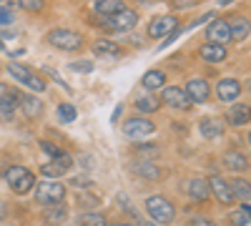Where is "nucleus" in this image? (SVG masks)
Wrapping results in <instances>:
<instances>
[{
  "mask_svg": "<svg viewBox=\"0 0 251 226\" xmlns=\"http://www.w3.org/2000/svg\"><path fill=\"white\" fill-rule=\"evenodd\" d=\"M43 73H46V75H50V78L55 80V83H58V86H60L63 91H68V93L73 91V88H71V86H68V83H66V80H63V78H60V75H58V73H55L53 68H48V66H46V68H43Z\"/></svg>",
  "mask_w": 251,
  "mask_h": 226,
  "instance_id": "obj_36",
  "label": "nucleus"
},
{
  "mask_svg": "<svg viewBox=\"0 0 251 226\" xmlns=\"http://www.w3.org/2000/svg\"><path fill=\"white\" fill-rule=\"evenodd\" d=\"M123 108H126L123 103H118V106H116V111H113V116H111V123H118V118L123 116Z\"/></svg>",
  "mask_w": 251,
  "mask_h": 226,
  "instance_id": "obj_41",
  "label": "nucleus"
},
{
  "mask_svg": "<svg viewBox=\"0 0 251 226\" xmlns=\"http://www.w3.org/2000/svg\"><path fill=\"white\" fill-rule=\"evenodd\" d=\"M133 3H138V5H141V3H149V0H133Z\"/></svg>",
  "mask_w": 251,
  "mask_h": 226,
  "instance_id": "obj_45",
  "label": "nucleus"
},
{
  "mask_svg": "<svg viewBox=\"0 0 251 226\" xmlns=\"http://www.w3.org/2000/svg\"><path fill=\"white\" fill-rule=\"evenodd\" d=\"M208 191H211L224 203V206L234 203V191H231V186H228V181L221 178V176H211V178H208Z\"/></svg>",
  "mask_w": 251,
  "mask_h": 226,
  "instance_id": "obj_17",
  "label": "nucleus"
},
{
  "mask_svg": "<svg viewBox=\"0 0 251 226\" xmlns=\"http://www.w3.org/2000/svg\"><path fill=\"white\" fill-rule=\"evenodd\" d=\"M221 161H224V166H226L228 171H234V174H244V171H249V156L241 153L239 149H228V151H224Z\"/></svg>",
  "mask_w": 251,
  "mask_h": 226,
  "instance_id": "obj_16",
  "label": "nucleus"
},
{
  "mask_svg": "<svg viewBox=\"0 0 251 226\" xmlns=\"http://www.w3.org/2000/svg\"><path fill=\"white\" fill-rule=\"evenodd\" d=\"M199 58L206 60V63H224V60L228 58V48L226 46H219V43H206L199 48Z\"/></svg>",
  "mask_w": 251,
  "mask_h": 226,
  "instance_id": "obj_18",
  "label": "nucleus"
},
{
  "mask_svg": "<svg viewBox=\"0 0 251 226\" xmlns=\"http://www.w3.org/2000/svg\"><path fill=\"white\" fill-rule=\"evenodd\" d=\"M0 5H5L10 10H20V0H0Z\"/></svg>",
  "mask_w": 251,
  "mask_h": 226,
  "instance_id": "obj_40",
  "label": "nucleus"
},
{
  "mask_svg": "<svg viewBox=\"0 0 251 226\" xmlns=\"http://www.w3.org/2000/svg\"><path fill=\"white\" fill-rule=\"evenodd\" d=\"M123 136H128L133 141H143L146 136H153L156 133V123L149 118V116H131V118H126L123 121V126H121Z\"/></svg>",
  "mask_w": 251,
  "mask_h": 226,
  "instance_id": "obj_5",
  "label": "nucleus"
},
{
  "mask_svg": "<svg viewBox=\"0 0 251 226\" xmlns=\"http://www.w3.org/2000/svg\"><path fill=\"white\" fill-rule=\"evenodd\" d=\"M35 189V201L40 203V206H58V203L66 199V186H63L60 181H43L40 186H33Z\"/></svg>",
  "mask_w": 251,
  "mask_h": 226,
  "instance_id": "obj_6",
  "label": "nucleus"
},
{
  "mask_svg": "<svg viewBox=\"0 0 251 226\" xmlns=\"http://www.w3.org/2000/svg\"><path fill=\"white\" fill-rule=\"evenodd\" d=\"M108 226H131V224H108Z\"/></svg>",
  "mask_w": 251,
  "mask_h": 226,
  "instance_id": "obj_44",
  "label": "nucleus"
},
{
  "mask_svg": "<svg viewBox=\"0 0 251 226\" xmlns=\"http://www.w3.org/2000/svg\"><path fill=\"white\" fill-rule=\"evenodd\" d=\"M40 149H43L48 156H58V153L63 151L60 146H55V143H50V141H40Z\"/></svg>",
  "mask_w": 251,
  "mask_h": 226,
  "instance_id": "obj_37",
  "label": "nucleus"
},
{
  "mask_svg": "<svg viewBox=\"0 0 251 226\" xmlns=\"http://www.w3.org/2000/svg\"><path fill=\"white\" fill-rule=\"evenodd\" d=\"M71 71H75V73H91L93 71V60H75V63H71Z\"/></svg>",
  "mask_w": 251,
  "mask_h": 226,
  "instance_id": "obj_35",
  "label": "nucleus"
},
{
  "mask_svg": "<svg viewBox=\"0 0 251 226\" xmlns=\"http://www.w3.org/2000/svg\"><path fill=\"white\" fill-rule=\"evenodd\" d=\"M143 206H146V211H149V216L153 219V224H171L176 219V206L161 194L149 196Z\"/></svg>",
  "mask_w": 251,
  "mask_h": 226,
  "instance_id": "obj_4",
  "label": "nucleus"
},
{
  "mask_svg": "<svg viewBox=\"0 0 251 226\" xmlns=\"http://www.w3.org/2000/svg\"><path fill=\"white\" fill-rule=\"evenodd\" d=\"M0 48H3V40H0Z\"/></svg>",
  "mask_w": 251,
  "mask_h": 226,
  "instance_id": "obj_47",
  "label": "nucleus"
},
{
  "mask_svg": "<svg viewBox=\"0 0 251 226\" xmlns=\"http://www.w3.org/2000/svg\"><path fill=\"white\" fill-rule=\"evenodd\" d=\"M133 108H136V113H141V116H151V113L161 111V98H158L156 93L146 91L143 96H138V98L133 100Z\"/></svg>",
  "mask_w": 251,
  "mask_h": 226,
  "instance_id": "obj_19",
  "label": "nucleus"
},
{
  "mask_svg": "<svg viewBox=\"0 0 251 226\" xmlns=\"http://www.w3.org/2000/svg\"><path fill=\"white\" fill-rule=\"evenodd\" d=\"M228 186L234 191V199H241L244 203H249V181L246 178H234Z\"/></svg>",
  "mask_w": 251,
  "mask_h": 226,
  "instance_id": "obj_30",
  "label": "nucleus"
},
{
  "mask_svg": "<svg viewBox=\"0 0 251 226\" xmlns=\"http://www.w3.org/2000/svg\"><path fill=\"white\" fill-rule=\"evenodd\" d=\"M71 169H73L71 153H68V151H60L58 156H53V161H48V163H43V166H40V174L48 176V178H60L63 174H68Z\"/></svg>",
  "mask_w": 251,
  "mask_h": 226,
  "instance_id": "obj_10",
  "label": "nucleus"
},
{
  "mask_svg": "<svg viewBox=\"0 0 251 226\" xmlns=\"http://www.w3.org/2000/svg\"><path fill=\"white\" fill-rule=\"evenodd\" d=\"M241 80L239 78H219V83L214 86V93L221 103H234V100L241 96Z\"/></svg>",
  "mask_w": 251,
  "mask_h": 226,
  "instance_id": "obj_12",
  "label": "nucleus"
},
{
  "mask_svg": "<svg viewBox=\"0 0 251 226\" xmlns=\"http://www.w3.org/2000/svg\"><path fill=\"white\" fill-rule=\"evenodd\" d=\"M133 153H136L138 158H153V156L161 153V146H156V143H143V141H138V143H133Z\"/></svg>",
  "mask_w": 251,
  "mask_h": 226,
  "instance_id": "obj_27",
  "label": "nucleus"
},
{
  "mask_svg": "<svg viewBox=\"0 0 251 226\" xmlns=\"http://www.w3.org/2000/svg\"><path fill=\"white\" fill-rule=\"evenodd\" d=\"M178 25H181V23H178V18H176L174 13L158 15V18H153L151 23H149V28H146V38H151V40H161V38H166L169 33H174Z\"/></svg>",
  "mask_w": 251,
  "mask_h": 226,
  "instance_id": "obj_9",
  "label": "nucleus"
},
{
  "mask_svg": "<svg viewBox=\"0 0 251 226\" xmlns=\"http://www.w3.org/2000/svg\"><path fill=\"white\" fill-rule=\"evenodd\" d=\"M206 40L208 43H219V46H228L231 43V28H228V20L224 18H214L206 28Z\"/></svg>",
  "mask_w": 251,
  "mask_h": 226,
  "instance_id": "obj_14",
  "label": "nucleus"
},
{
  "mask_svg": "<svg viewBox=\"0 0 251 226\" xmlns=\"http://www.w3.org/2000/svg\"><path fill=\"white\" fill-rule=\"evenodd\" d=\"M18 91L15 88H10V86H5V83H0V100L3 98H10V96H15Z\"/></svg>",
  "mask_w": 251,
  "mask_h": 226,
  "instance_id": "obj_39",
  "label": "nucleus"
},
{
  "mask_svg": "<svg viewBox=\"0 0 251 226\" xmlns=\"http://www.w3.org/2000/svg\"><path fill=\"white\" fill-rule=\"evenodd\" d=\"M5 71H8L23 88H28V91H33V93H46V88H48L46 78L40 75V73H35L30 66H23V63H15V60H10V63L5 66Z\"/></svg>",
  "mask_w": 251,
  "mask_h": 226,
  "instance_id": "obj_3",
  "label": "nucleus"
},
{
  "mask_svg": "<svg viewBox=\"0 0 251 226\" xmlns=\"http://www.w3.org/2000/svg\"><path fill=\"white\" fill-rule=\"evenodd\" d=\"M249 18L244 15H239L236 20H231V23H228V28H231V40H234V43H244V40L249 38Z\"/></svg>",
  "mask_w": 251,
  "mask_h": 226,
  "instance_id": "obj_26",
  "label": "nucleus"
},
{
  "mask_svg": "<svg viewBox=\"0 0 251 226\" xmlns=\"http://www.w3.org/2000/svg\"><path fill=\"white\" fill-rule=\"evenodd\" d=\"M194 226H219V224H214L211 219H199V221H196Z\"/></svg>",
  "mask_w": 251,
  "mask_h": 226,
  "instance_id": "obj_42",
  "label": "nucleus"
},
{
  "mask_svg": "<svg viewBox=\"0 0 251 226\" xmlns=\"http://www.w3.org/2000/svg\"><path fill=\"white\" fill-rule=\"evenodd\" d=\"M183 88H186L188 98H191V103H206V100L211 98V83H208L206 78H201V75L191 78Z\"/></svg>",
  "mask_w": 251,
  "mask_h": 226,
  "instance_id": "obj_15",
  "label": "nucleus"
},
{
  "mask_svg": "<svg viewBox=\"0 0 251 226\" xmlns=\"http://www.w3.org/2000/svg\"><path fill=\"white\" fill-rule=\"evenodd\" d=\"M188 5H199V0H171L174 10H181V8H188Z\"/></svg>",
  "mask_w": 251,
  "mask_h": 226,
  "instance_id": "obj_38",
  "label": "nucleus"
},
{
  "mask_svg": "<svg viewBox=\"0 0 251 226\" xmlns=\"http://www.w3.org/2000/svg\"><path fill=\"white\" fill-rule=\"evenodd\" d=\"M141 86L149 91V93H156L158 88L166 86V71H161V68H149V71L143 73V78H141Z\"/></svg>",
  "mask_w": 251,
  "mask_h": 226,
  "instance_id": "obj_22",
  "label": "nucleus"
},
{
  "mask_svg": "<svg viewBox=\"0 0 251 226\" xmlns=\"http://www.w3.org/2000/svg\"><path fill=\"white\" fill-rule=\"evenodd\" d=\"M5 181H8V186L15 191V194H28V191H33V186H35V176L25 169V166H10L8 171H5Z\"/></svg>",
  "mask_w": 251,
  "mask_h": 226,
  "instance_id": "obj_8",
  "label": "nucleus"
},
{
  "mask_svg": "<svg viewBox=\"0 0 251 226\" xmlns=\"http://www.w3.org/2000/svg\"><path fill=\"white\" fill-rule=\"evenodd\" d=\"M10 23H15V10L0 5V25H10Z\"/></svg>",
  "mask_w": 251,
  "mask_h": 226,
  "instance_id": "obj_34",
  "label": "nucleus"
},
{
  "mask_svg": "<svg viewBox=\"0 0 251 226\" xmlns=\"http://www.w3.org/2000/svg\"><path fill=\"white\" fill-rule=\"evenodd\" d=\"M161 91V103L163 106H169V108H174V111H183V113H188L194 108V103H191V98H188V93H186V88L183 86H163V88H158Z\"/></svg>",
  "mask_w": 251,
  "mask_h": 226,
  "instance_id": "obj_7",
  "label": "nucleus"
},
{
  "mask_svg": "<svg viewBox=\"0 0 251 226\" xmlns=\"http://www.w3.org/2000/svg\"><path fill=\"white\" fill-rule=\"evenodd\" d=\"M68 219V209L60 206V209H53V211H46V221L48 224H63Z\"/></svg>",
  "mask_w": 251,
  "mask_h": 226,
  "instance_id": "obj_33",
  "label": "nucleus"
},
{
  "mask_svg": "<svg viewBox=\"0 0 251 226\" xmlns=\"http://www.w3.org/2000/svg\"><path fill=\"white\" fill-rule=\"evenodd\" d=\"M138 18H141V15H138L136 8L126 5L123 10H118V13L108 15V18L100 15L98 25H103V30H106V33H131V30L138 25Z\"/></svg>",
  "mask_w": 251,
  "mask_h": 226,
  "instance_id": "obj_2",
  "label": "nucleus"
},
{
  "mask_svg": "<svg viewBox=\"0 0 251 226\" xmlns=\"http://www.w3.org/2000/svg\"><path fill=\"white\" fill-rule=\"evenodd\" d=\"M141 226H156V224H146V221H141Z\"/></svg>",
  "mask_w": 251,
  "mask_h": 226,
  "instance_id": "obj_46",
  "label": "nucleus"
},
{
  "mask_svg": "<svg viewBox=\"0 0 251 226\" xmlns=\"http://www.w3.org/2000/svg\"><path fill=\"white\" fill-rule=\"evenodd\" d=\"M133 171H136L141 178H149V181H158V178L166 176V171L158 169L151 158H141V161H136V163H133Z\"/></svg>",
  "mask_w": 251,
  "mask_h": 226,
  "instance_id": "obj_20",
  "label": "nucleus"
},
{
  "mask_svg": "<svg viewBox=\"0 0 251 226\" xmlns=\"http://www.w3.org/2000/svg\"><path fill=\"white\" fill-rule=\"evenodd\" d=\"M55 116H58V121H60V123H73V121L78 118V111H75V106H73V103H58Z\"/></svg>",
  "mask_w": 251,
  "mask_h": 226,
  "instance_id": "obj_29",
  "label": "nucleus"
},
{
  "mask_svg": "<svg viewBox=\"0 0 251 226\" xmlns=\"http://www.w3.org/2000/svg\"><path fill=\"white\" fill-rule=\"evenodd\" d=\"M228 219H231V224H234V226H251V221H249V203H244V209L234 211Z\"/></svg>",
  "mask_w": 251,
  "mask_h": 226,
  "instance_id": "obj_31",
  "label": "nucleus"
},
{
  "mask_svg": "<svg viewBox=\"0 0 251 226\" xmlns=\"http://www.w3.org/2000/svg\"><path fill=\"white\" fill-rule=\"evenodd\" d=\"M18 111L23 113L28 121H38V118H43L46 113V106H43V100L30 96V93H20L18 91Z\"/></svg>",
  "mask_w": 251,
  "mask_h": 226,
  "instance_id": "obj_11",
  "label": "nucleus"
},
{
  "mask_svg": "<svg viewBox=\"0 0 251 226\" xmlns=\"http://www.w3.org/2000/svg\"><path fill=\"white\" fill-rule=\"evenodd\" d=\"M20 10H25V13H43L46 10V0H20Z\"/></svg>",
  "mask_w": 251,
  "mask_h": 226,
  "instance_id": "obj_32",
  "label": "nucleus"
},
{
  "mask_svg": "<svg viewBox=\"0 0 251 226\" xmlns=\"http://www.w3.org/2000/svg\"><path fill=\"white\" fill-rule=\"evenodd\" d=\"M199 133L206 141H216L226 133V121L221 116H203L199 121Z\"/></svg>",
  "mask_w": 251,
  "mask_h": 226,
  "instance_id": "obj_13",
  "label": "nucleus"
},
{
  "mask_svg": "<svg viewBox=\"0 0 251 226\" xmlns=\"http://www.w3.org/2000/svg\"><path fill=\"white\" fill-rule=\"evenodd\" d=\"M186 191H188V196H191L194 201H206L208 196H211V191H208V181L201 178V176L188 181V189Z\"/></svg>",
  "mask_w": 251,
  "mask_h": 226,
  "instance_id": "obj_24",
  "label": "nucleus"
},
{
  "mask_svg": "<svg viewBox=\"0 0 251 226\" xmlns=\"http://www.w3.org/2000/svg\"><path fill=\"white\" fill-rule=\"evenodd\" d=\"M78 226H108L106 216L103 214H96V211H86L78 216Z\"/></svg>",
  "mask_w": 251,
  "mask_h": 226,
  "instance_id": "obj_28",
  "label": "nucleus"
},
{
  "mask_svg": "<svg viewBox=\"0 0 251 226\" xmlns=\"http://www.w3.org/2000/svg\"><path fill=\"white\" fill-rule=\"evenodd\" d=\"M121 50H123V48L116 43V40H108V38L93 40V53L100 55V58H116V55H121Z\"/></svg>",
  "mask_w": 251,
  "mask_h": 226,
  "instance_id": "obj_23",
  "label": "nucleus"
},
{
  "mask_svg": "<svg viewBox=\"0 0 251 226\" xmlns=\"http://www.w3.org/2000/svg\"><path fill=\"white\" fill-rule=\"evenodd\" d=\"M46 43L55 50H63V53H75L86 46V38H83V33H78L73 28H50L46 35Z\"/></svg>",
  "mask_w": 251,
  "mask_h": 226,
  "instance_id": "obj_1",
  "label": "nucleus"
},
{
  "mask_svg": "<svg viewBox=\"0 0 251 226\" xmlns=\"http://www.w3.org/2000/svg\"><path fill=\"white\" fill-rule=\"evenodd\" d=\"M5 209H8V206H5V201L0 199V219H5Z\"/></svg>",
  "mask_w": 251,
  "mask_h": 226,
  "instance_id": "obj_43",
  "label": "nucleus"
},
{
  "mask_svg": "<svg viewBox=\"0 0 251 226\" xmlns=\"http://www.w3.org/2000/svg\"><path fill=\"white\" fill-rule=\"evenodd\" d=\"M224 121L228 123V126H234V128L246 126V123H249V106L246 103H234L231 108H226Z\"/></svg>",
  "mask_w": 251,
  "mask_h": 226,
  "instance_id": "obj_21",
  "label": "nucleus"
},
{
  "mask_svg": "<svg viewBox=\"0 0 251 226\" xmlns=\"http://www.w3.org/2000/svg\"><path fill=\"white\" fill-rule=\"evenodd\" d=\"M123 8H126V0H96L93 3L96 15H103V18H108V15L123 10Z\"/></svg>",
  "mask_w": 251,
  "mask_h": 226,
  "instance_id": "obj_25",
  "label": "nucleus"
}]
</instances>
